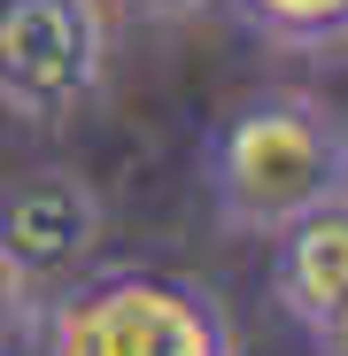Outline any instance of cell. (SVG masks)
I'll use <instances>...</instances> for the list:
<instances>
[{
  "mask_svg": "<svg viewBox=\"0 0 348 356\" xmlns=\"http://www.w3.org/2000/svg\"><path fill=\"white\" fill-rule=\"evenodd\" d=\"M101 232H108V209L93 194V178L78 170H24L0 186V256H8L31 286H70L93 248H101Z\"/></svg>",
  "mask_w": 348,
  "mask_h": 356,
  "instance_id": "277c9868",
  "label": "cell"
},
{
  "mask_svg": "<svg viewBox=\"0 0 348 356\" xmlns=\"http://www.w3.org/2000/svg\"><path fill=\"white\" fill-rule=\"evenodd\" d=\"M108 78L101 0H0V108L24 124H70Z\"/></svg>",
  "mask_w": 348,
  "mask_h": 356,
  "instance_id": "3957f363",
  "label": "cell"
},
{
  "mask_svg": "<svg viewBox=\"0 0 348 356\" xmlns=\"http://www.w3.org/2000/svg\"><path fill=\"white\" fill-rule=\"evenodd\" d=\"M116 16H140V24H179V16H201L209 0H101Z\"/></svg>",
  "mask_w": 348,
  "mask_h": 356,
  "instance_id": "ba28073f",
  "label": "cell"
},
{
  "mask_svg": "<svg viewBox=\"0 0 348 356\" xmlns=\"http://www.w3.org/2000/svg\"><path fill=\"white\" fill-rule=\"evenodd\" d=\"M271 302L295 318L302 333H317L325 318L348 310V194L295 217L286 232H271Z\"/></svg>",
  "mask_w": 348,
  "mask_h": 356,
  "instance_id": "5b68a950",
  "label": "cell"
},
{
  "mask_svg": "<svg viewBox=\"0 0 348 356\" xmlns=\"http://www.w3.org/2000/svg\"><path fill=\"white\" fill-rule=\"evenodd\" d=\"M39 356H240L224 302L179 271H78L47 294Z\"/></svg>",
  "mask_w": 348,
  "mask_h": 356,
  "instance_id": "7a4b0ae2",
  "label": "cell"
},
{
  "mask_svg": "<svg viewBox=\"0 0 348 356\" xmlns=\"http://www.w3.org/2000/svg\"><path fill=\"white\" fill-rule=\"evenodd\" d=\"M248 31L279 39V47H333L348 39V0H232Z\"/></svg>",
  "mask_w": 348,
  "mask_h": 356,
  "instance_id": "8992f818",
  "label": "cell"
},
{
  "mask_svg": "<svg viewBox=\"0 0 348 356\" xmlns=\"http://www.w3.org/2000/svg\"><path fill=\"white\" fill-rule=\"evenodd\" d=\"M310 348H317V356H348V310H340V318H325V325L310 333Z\"/></svg>",
  "mask_w": 348,
  "mask_h": 356,
  "instance_id": "9c48e42d",
  "label": "cell"
},
{
  "mask_svg": "<svg viewBox=\"0 0 348 356\" xmlns=\"http://www.w3.org/2000/svg\"><path fill=\"white\" fill-rule=\"evenodd\" d=\"M39 325H47V286H31L0 256V356H39Z\"/></svg>",
  "mask_w": 348,
  "mask_h": 356,
  "instance_id": "52a82bcc",
  "label": "cell"
},
{
  "mask_svg": "<svg viewBox=\"0 0 348 356\" xmlns=\"http://www.w3.org/2000/svg\"><path fill=\"white\" fill-rule=\"evenodd\" d=\"M209 202L224 232H286L295 217L348 194V124L317 93H256L201 147Z\"/></svg>",
  "mask_w": 348,
  "mask_h": 356,
  "instance_id": "6da1fadb",
  "label": "cell"
}]
</instances>
